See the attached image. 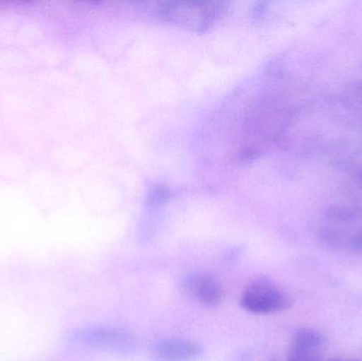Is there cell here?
Returning <instances> with one entry per match:
<instances>
[{
    "label": "cell",
    "mask_w": 362,
    "mask_h": 361,
    "mask_svg": "<svg viewBox=\"0 0 362 361\" xmlns=\"http://www.w3.org/2000/svg\"><path fill=\"white\" fill-rule=\"evenodd\" d=\"M202 353L204 349L199 343L187 339H165L155 343L151 350V355L156 361H194Z\"/></svg>",
    "instance_id": "cell-5"
},
{
    "label": "cell",
    "mask_w": 362,
    "mask_h": 361,
    "mask_svg": "<svg viewBox=\"0 0 362 361\" xmlns=\"http://www.w3.org/2000/svg\"><path fill=\"white\" fill-rule=\"evenodd\" d=\"M240 307L257 315L280 313L291 307V297L276 286L257 282L249 286L240 300Z\"/></svg>",
    "instance_id": "cell-3"
},
{
    "label": "cell",
    "mask_w": 362,
    "mask_h": 361,
    "mask_svg": "<svg viewBox=\"0 0 362 361\" xmlns=\"http://www.w3.org/2000/svg\"><path fill=\"white\" fill-rule=\"evenodd\" d=\"M221 11V4L214 2H170L158 8L161 16L195 30L206 29Z\"/></svg>",
    "instance_id": "cell-2"
},
{
    "label": "cell",
    "mask_w": 362,
    "mask_h": 361,
    "mask_svg": "<svg viewBox=\"0 0 362 361\" xmlns=\"http://www.w3.org/2000/svg\"><path fill=\"white\" fill-rule=\"evenodd\" d=\"M352 245L356 251L361 252L362 254V233H358V235L353 237Z\"/></svg>",
    "instance_id": "cell-7"
},
{
    "label": "cell",
    "mask_w": 362,
    "mask_h": 361,
    "mask_svg": "<svg viewBox=\"0 0 362 361\" xmlns=\"http://www.w3.org/2000/svg\"><path fill=\"white\" fill-rule=\"evenodd\" d=\"M185 295L206 307H215L223 300L221 284L212 276L204 273H191L181 282Z\"/></svg>",
    "instance_id": "cell-4"
},
{
    "label": "cell",
    "mask_w": 362,
    "mask_h": 361,
    "mask_svg": "<svg viewBox=\"0 0 362 361\" xmlns=\"http://www.w3.org/2000/svg\"><path fill=\"white\" fill-rule=\"evenodd\" d=\"M325 343V337L318 331L300 329L293 335L287 361H318Z\"/></svg>",
    "instance_id": "cell-6"
},
{
    "label": "cell",
    "mask_w": 362,
    "mask_h": 361,
    "mask_svg": "<svg viewBox=\"0 0 362 361\" xmlns=\"http://www.w3.org/2000/svg\"><path fill=\"white\" fill-rule=\"evenodd\" d=\"M72 345L86 349L129 355L137 350V338L129 330L117 326H93L70 333Z\"/></svg>",
    "instance_id": "cell-1"
},
{
    "label": "cell",
    "mask_w": 362,
    "mask_h": 361,
    "mask_svg": "<svg viewBox=\"0 0 362 361\" xmlns=\"http://www.w3.org/2000/svg\"><path fill=\"white\" fill-rule=\"evenodd\" d=\"M331 361H341V360H331Z\"/></svg>",
    "instance_id": "cell-8"
}]
</instances>
